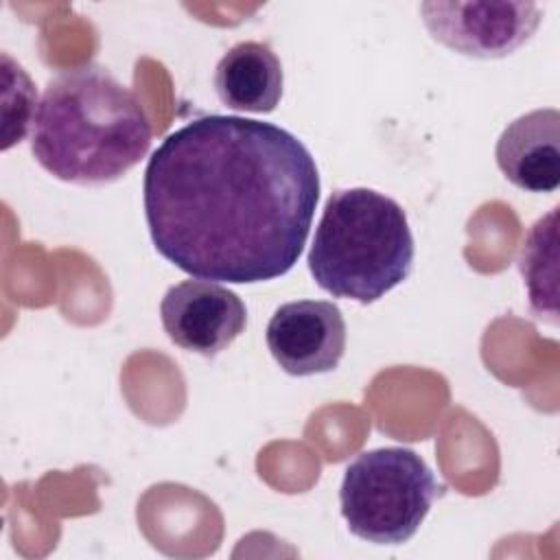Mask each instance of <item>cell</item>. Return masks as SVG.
Segmentation results:
<instances>
[{
  "instance_id": "obj_1",
  "label": "cell",
  "mask_w": 560,
  "mask_h": 560,
  "mask_svg": "<svg viewBox=\"0 0 560 560\" xmlns=\"http://www.w3.org/2000/svg\"><path fill=\"white\" fill-rule=\"evenodd\" d=\"M142 197L151 241L168 262L199 280L254 284L298 262L319 173L291 131L210 114L158 144Z\"/></svg>"
},
{
  "instance_id": "obj_2",
  "label": "cell",
  "mask_w": 560,
  "mask_h": 560,
  "mask_svg": "<svg viewBox=\"0 0 560 560\" xmlns=\"http://www.w3.org/2000/svg\"><path fill=\"white\" fill-rule=\"evenodd\" d=\"M151 147V125L138 96L107 68L88 63L55 77L35 109L31 151L52 177L109 184Z\"/></svg>"
},
{
  "instance_id": "obj_3",
  "label": "cell",
  "mask_w": 560,
  "mask_h": 560,
  "mask_svg": "<svg viewBox=\"0 0 560 560\" xmlns=\"http://www.w3.org/2000/svg\"><path fill=\"white\" fill-rule=\"evenodd\" d=\"M306 262L326 293L359 304L381 300L413 269V236L405 210L372 188L335 190Z\"/></svg>"
},
{
  "instance_id": "obj_4",
  "label": "cell",
  "mask_w": 560,
  "mask_h": 560,
  "mask_svg": "<svg viewBox=\"0 0 560 560\" xmlns=\"http://www.w3.org/2000/svg\"><path fill=\"white\" fill-rule=\"evenodd\" d=\"M435 497L438 481L431 468L405 446L357 455L339 490L348 529L374 545L407 542L427 518Z\"/></svg>"
},
{
  "instance_id": "obj_5",
  "label": "cell",
  "mask_w": 560,
  "mask_h": 560,
  "mask_svg": "<svg viewBox=\"0 0 560 560\" xmlns=\"http://www.w3.org/2000/svg\"><path fill=\"white\" fill-rule=\"evenodd\" d=\"M420 13L435 42L477 59L512 55L542 20L536 2H422Z\"/></svg>"
},
{
  "instance_id": "obj_6",
  "label": "cell",
  "mask_w": 560,
  "mask_h": 560,
  "mask_svg": "<svg viewBox=\"0 0 560 560\" xmlns=\"http://www.w3.org/2000/svg\"><path fill=\"white\" fill-rule=\"evenodd\" d=\"M160 317L168 339L201 357H217L247 326L243 300L210 280H184L160 302Z\"/></svg>"
},
{
  "instance_id": "obj_7",
  "label": "cell",
  "mask_w": 560,
  "mask_h": 560,
  "mask_svg": "<svg viewBox=\"0 0 560 560\" xmlns=\"http://www.w3.org/2000/svg\"><path fill=\"white\" fill-rule=\"evenodd\" d=\"M267 348L291 376L332 372L346 350L343 315L326 300L287 302L267 324Z\"/></svg>"
},
{
  "instance_id": "obj_8",
  "label": "cell",
  "mask_w": 560,
  "mask_h": 560,
  "mask_svg": "<svg viewBox=\"0 0 560 560\" xmlns=\"http://www.w3.org/2000/svg\"><path fill=\"white\" fill-rule=\"evenodd\" d=\"M494 158L516 188L553 192L560 186V112L534 109L512 120L497 140Z\"/></svg>"
},
{
  "instance_id": "obj_9",
  "label": "cell",
  "mask_w": 560,
  "mask_h": 560,
  "mask_svg": "<svg viewBox=\"0 0 560 560\" xmlns=\"http://www.w3.org/2000/svg\"><path fill=\"white\" fill-rule=\"evenodd\" d=\"M282 63L262 42H238L217 63L219 101L236 112L269 114L282 98Z\"/></svg>"
},
{
  "instance_id": "obj_10",
  "label": "cell",
  "mask_w": 560,
  "mask_h": 560,
  "mask_svg": "<svg viewBox=\"0 0 560 560\" xmlns=\"http://www.w3.org/2000/svg\"><path fill=\"white\" fill-rule=\"evenodd\" d=\"M558 206L551 208L529 228L518 254L529 306L549 324H558Z\"/></svg>"
}]
</instances>
